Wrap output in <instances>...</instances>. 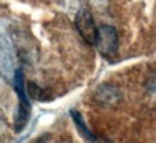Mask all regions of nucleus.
Returning a JSON list of instances; mask_svg holds the SVG:
<instances>
[{"mask_svg":"<svg viewBox=\"0 0 156 143\" xmlns=\"http://www.w3.org/2000/svg\"><path fill=\"white\" fill-rule=\"evenodd\" d=\"M15 90H16L17 98H19V107H17L15 126H16V132H20L26 126V123L29 120V114H30V103H29L28 91L25 87L23 71L20 68L16 70V72H15Z\"/></svg>","mask_w":156,"mask_h":143,"instance_id":"1","label":"nucleus"},{"mask_svg":"<svg viewBox=\"0 0 156 143\" xmlns=\"http://www.w3.org/2000/svg\"><path fill=\"white\" fill-rule=\"evenodd\" d=\"M95 46L103 56L112 58L116 55L119 38H117V30L113 26L108 25H101L97 29V38H95Z\"/></svg>","mask_w":156,"mask_h":143,"instance_id":"2","label":"nucleus"},{"mask_svg":"<svg viewBox=\"0 0 156 143\" xmlns=\"http://www.w3.org/2000/svg\"><path fill=\"white\" fill-rule=\"evenodd\" d=\"M75 26H77L80 35L88 45L95 44V38H97V26L93 19V15L90 13L88 9H81L78 10L77 16H75Z\"/></svg>","mask_w":156,"mask_h":143,"instance_id":"3","label":"nucleus"},{"mask_svg":"<svg viewBox=\"0 0 156 143\" xmlns=\"http://www.w3.org/2000/svg\"><path fill=\"white\" fill-rule=\"evenodd\" d=\"M97 98L101 103H116L117 100L120 98V93L116 87H113L110 84H106V85H101L97 91Z\"/></svg>","mask_w":156,"mask_h":143,"instance_id":"4","label":"nucleus"},{"mask_svg":"<svg viewBox=\"0 0 156 143\" xmlns=\"http://www.w3.org/2000/svg\"><path fill=\"white\" fill-rule=\"evenodd\" d=\"M28 95L32 97L34 100H41V101H48V100H52V95L49 94L48 90H44V88L38 87L35 83H29L28 84Z\"/></svg>","mask_w":156,"mask_h":143,"instance_id":"5","label":"nucleus"},{"mask_svg":"<svg viewBox=\"0 0 156 143\" xmlns=\"http://www.w3.org/2000/svg\"><path fill=\"white\" fill-rule=\"evenodd\" d=\"M71 114H73V119H74V121H75V124H77V129H80V132L85 136V139H87V140H94L91 132H90L88 129H87V126H85L81 114H80L78 111H71Z\"/></svg>","mask_w":156,"mask_h":143,"instance_id":"6","label":"nucleus"},{"mask_svg":"<svg viewBox=\"0 0 156 143\" xmlns=\"http://www.w3.org/2000/svg\"><path fill=\"white\" fill-rule=\"evenodd\" d=\"M93 142L94 143H112L108 139H106V138H95Z\"/></svg>","mask_w":156,"mask_h":143,"instance_id":"7","label":"nucleus"}]
</instances>
